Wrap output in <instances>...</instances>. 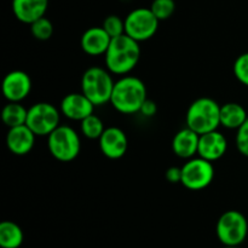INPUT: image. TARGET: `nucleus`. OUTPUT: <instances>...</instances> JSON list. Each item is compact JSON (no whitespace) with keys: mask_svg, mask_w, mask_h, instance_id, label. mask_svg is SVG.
<instances>
[{"mask_svg":"<svg viewBox=\"0 0 248 248\" xmlns=\"http://www.w3.org/2000/svg\"><path fill=\"white\" fill-rule=\"evenodd\" d=\"M140 58V46L138 41L126 34L113 38L104 55L106 67L111 74L127 75L138 64Z\"/></svg>","mask_w":248,"mask_h":248,"instance_id":"nucleus-1","label":"nucleus"},{"mask_svg":"<svg viewBox=\"0 0 248 248\" xmlns=\"http://www.w3.org/2000/svg\"><path fill=\"white\" fill-rule=\"evenodd\" d=\"M147 87L137 77L124 75L116 80L111 93L110 104L116 111L125 115L140 113L147 101Z\"/></svg>","mask_w":248,"mask_h":248,"instance_id":"nucleus-2","label":"nucleus"},{"mask_svg":"<svg viewBox=\"0 0 248 248\" xmlns=\"http://www.w3.org/2000/svg\"><path fill=\"white\" fill-rule=\"evenodd\" d=\"M186 124L199 135L216 131L220 126V106L210 97L195 99L186 110Z\"/></svg>","mask_w":248,"mask_h":248,"instance_id":"nucleus-3","label":"nucleus"},{"mask_svg":"<svg viewBox=\"0 0 248 248\" xmlns=\"http://www.w3.org/2000/svg\"><path fill=\"white\" fill-rule=\"evenodd\" d=\"M115 81L108 69L91 67L81 77V92L96 107L110 103Z\"/></svg>","mask_w":248,"mask_h":248,"instance_id":"nucleus-4","label":"nucleus"},{"mask_svg":"<svg viewBox=\"0 0 248 248\" xmlns=\"http://www.w3.org/2000/svg\"><path fill=\"white\" fill-rule=\"evenodd\" d=\"M47 148L56 160L61 162H70L79 155L81 142L74 128L67 125H60L47 136Z\"/></svg>","mask_w":248,"mask_h":248,"instance_id":"nucleus-5","label":"nucleus"},{"mask_svg":"<svg viewBox=\"0 0 248 248\" xmlns=\"http://www.w3.org/2000/svg\"><path fill=\"white\" fill-rule=\"evenodd\" d=\"M216 234L223 246H240L248 235L247 218L240 211H227L218 219Z\"/></svg>","mask_w":248,"mask_h":248,"instance_id":"nucleus-6","label":"nucleus"},{"mask_svg":"<svg viewBox=\"0 0 248 248\" xmlns=\"http://www.w3.org/2000/svg\"><path fill=\"white\" fill-rule=\"evenodd\" d=\"M61 110L47 102H39L28 109L26 125L36 137H47L60 126Z\"/></svg>","mask_w":248,"mask_h":248,"instance_id":"nucleus-7","label":"nucleus"},{"mask_svg":"<svg viewBox=\"0 0 248 248\" xmlns=\"http://www.w3.org/2000/svg\"><path fill=\"white\" fill-rule=\"evenodd\" d=\"M215 178V167L202 157H191L182 166V182L184 188L193 191L206 189Z\"/></svg>","mask_w":248,"mask_h":248,"instance_id":"nucleus-8","label":"nucleus"},{"mask_svg":"<svg viewBox=\"0 0 248 248\" xmlns=\"http://www.w3.org/2000/svg\"><path fill=\"white\" fill-rule=\"evenodd\" d=\"M160 21L153 11L145 7L132 10L125 18V34L136 41H145L156 34Z\"/></svg>","mask_w":248,"mask_h":248,"instance_id":"nucleus-9","label":"nucleus"},{"mask_svg":"<svg viewBox=\"0 0 248 248\" xmlns=\"http://www.w3.org/2000/svg\"><path fill=\"white\" fill-rule=\"evenodd\" d=\"M1 91L9 102H22L31 91V79L23 70H12L2 79Z\"/></svg>","mask_w":248,"mask_h":248,"instance_id":"nucleus-10","label":"nucleus"},{"mask_svg":"<svg viewBox=\"0 0 248 248\" xmlns=\"http://www.w3.org/2000/svg\"><path fill=\"white\" fill-rule=\"evenodd\" d=\"M102 154L110 160L121 159L128 148V140L121 128L111 126L107 127L98 140Z\"/></svg>","mask_w":248,"mask_h":248,"instance_id":"nucleus-11","label":"nucleus"},{"mask_svg":"<svg viewBox=\"0 0 248 248\" xmlns=\"http://www.w3.org/2000/svg\"><path fill=\"white\" fill-rule=\"evenodd\" d=\"M94 104L82 92H73L64 96L61 101V114L73 121H82L93 114Z\"/></svg>","mask_w":248,"mask_h":248,"instance_id":"nucleus-12","label":"nucleus"},{"mask_svg":"<svg viewBox=\"0 0 248 248\" xmlns=\"http://www.w3.org/2000/svg\"><path fill=\"white\" fill-rule=\"evenodd\" d=\"M228 149V140L223 133L219 131H212V132L200 135L199 140L198 156L207 160V161L215 162L224 156Z\"/></svg>","mask_w":248,"mask_h":248,"instance_id":"nucleus-13","label":"nucleus"},{"mask_svg":"<svg viewBox=\"0 0 248 248\" xmlns=\"http://www.w3.org/2000/svg\"><path fill=\"white\" fill-rule=\"evenodd\" d=\"M36 135L27 125L9 128L6 135V147L17 156L29 154L35 144Z\"/></svg>","mask_w":248,"mask_h":248,"instance_id":"nucleus-14","label":"nucleus"},{"mask_svg":"<svg viewBox=\"0 0 248 248\" xmlns=\"http://www.w3.org/2000/svg\"><path fill=\"white\" fill-rule=\"evenodd\" d=\"M111 39L113 38L104 31L103 27H91L81 35L80 46L86 55L96 57L106 55Z\"/></svg>","mask_w":248,"mask_h":248,"instance_id":"nucleus-15","label":"nucleus"},{"mask_svg":"<svg viewBox=\"0 0 248 248\" xmlns=\"http://www.w3.org/2000/svg\"><path fill=\"white\" fill-rule=\"evenodd\" d=\"M48 0H12V12L19 22L31 24L45 16Z\"/></svg>","mask_w":248,"mask_h":248,"instance_id":"nucleus-16","label":"nucleus"},{"mask_svg":"<svg viewBox=\"0 0 248 248\" xmlns=\"http://www.w3.org/2000/svg\"><path fill=\"white\" fill-rule=\"evenodd\" d=\"M200 135L191 128L186 127L179 130L172 140V150L174 155L184 160H189L198 155Z\"/></svg>","mask_w":248,"mask_h":248,"instance_id":"nucleus-17","label":"nucleus"},{"mask_svg":"<svg viewBox=\"0 0 248 248\" xmlns=\"http://www.w3.org/2000/svg\"><path fill=\"white\" fill-rule=\"evenodd\" d=\"M247 119L246 109L236 102H229L220 106V125L228 130L237 131Z\"/></svg>","mask_w":248,"mask_h":248,"instance_id":"nucleus-18","label":"nucleus"},{"mask_svg":"<svg viewBox=\"0 0 248 248\" xmlns=\"http://www.w3.org/2000/svg\"><path fill=\"white\" fill-rule=\"evenodd\" d=\"M24 235L21 227L11 220L0 223V247L19 248L23 244Z\"/></svg>","mask_w":248,"mask_h":248,"instance_id":"nucleus-19","label":"nucleus"},{"mask_svg":"<svg viewBox=\"0 0 248 248\" xmlns=\"http://www.w3.org/2000/svg\"><path fill=\"white\" fill-rule=\"evenodd\" d=\"M27 115H28V109L24 108L21 102H9L1 111L2 123L9 128L26 125Z\"/></svg>","mask_w":248,"mask_h":248,"instance_id":"nucleus-20","label":"nucleus"},{"mask_svg":"<svg viewBox=\"0 0 248 248\" xmlns=\"http://www.w3.org/2000/svg\"><path fill=\"white\" fill-rule=\"evenodd\" d=\"M104 130L106 127H104L103 121L94 114H91L86 119L80 121V131L89 140H99Z\"/></svg>","mask_w":248,"mask_h":248,"instance_id":"nucleus-21","label":"nucleus"},{"mask_svg":"<svg viewBox=\"0 0 248 248\" xmlns=\"http://www.w3.org/2000/svg\"><path fill=\"white\" fill-rule=\"evenodd\" d=\"M29 26H31V35H33L36 40L46 41L48 40L53 34L52 22L48 18H46L45 16L34 21L33 23L29 24Z\"/></svg>","mask_w":248,"mask_h":248,"instance_id":"nucleus-22","label":"nucleus"},{"mask_svg":"<svg viewBox=\"0 0 248 248\" xmlns=\"http://www.w3.org/2000/svg\"><path fill=\"white\" fill-rule=\"evenodd\" d=\"M150 10L159 21H165L174 14L176 2H174V0H153Z\"/></svg>","mask_w":248,"mask_h":248,"instance_id":"nucleus-23","label":"nucleus"},{"mask_svg":"<svg viewBox=\"0 0 248 248\" xmlns=\"http://www.w3.org/2000/svg\"><path fill=\"white\" fill-rule=\"evenodd\" d=\"M102 27L111 38H116V36L125 34V19H121L116 15H110V16L106 17Z\"/></svg>","mask_w":248,"mask_h":248,"instance_id":"nucleus-24","label":"nucleus"},{"mask_svg":"<svg viewBox=\"0 0 248 248\" xmlns=\"http://www.w3.org/2000/svg\"><path fill=\"white\" fill-rule=\"evenodd\" d=\"M232 72H234L237 81L244 86L248 87V52L241 53L235 60L234 65H232Z\"/></svg>","mask_w":248,"mask_h":248,"instance_id":"nucleus-25","label":"nucleus"},{"mask_svg":"<svg viewBox=\"0 0 248 248\" xmlns=\"http://www.w3.org/2000/svg\"><path fill=\"white\" fill-rule=\"evenodd\" d=\"M235 143H236V148L240 154L248 157V119L245 121L244 125L237 130Z\"/></svg>","mask_w":248,"mask_h":248,"instance_id":"nucleus-26","label":"nucleus"},{"mask_svg":"<svg viewBox=\"0 0 248 248\" xmlns=\"http://www.w3.org/2000/svg\"><path fill=\"white\" fill-rule=\"evenodd\" d=\"M166 179L170 183H181L182 182V167L172 166L166 171Z\"/></svg>","mask_w":248,"mask_h":248,"instance_id":"nucleus-27","label":"nucleus"},{"mask_svg":"<svg viewBox=\"0 0 248 248\" xmlns=\"http://www.w3.org/2000/svg\"><path fill=\"white\" fill-rule=\"evenodd\" d=\"M156 104L152 99H147L144 102V104L142 106V108H140V113H142V115H144L145 118H152V116H154L156 114Z\"/></svg>","mask_w":248,"mask_h":248,"instance_id":"nucleus-28","label":"nucleus"},{"mask_svg":"<svg viewBox=\"0 0 248 248\" xmlns=\"http://www.w3.org/2000/svg\"><path fill=\"white\" fill-rule=\"evenodd\" d=\"M223 248H241L240 246H223Z\"/></svg>","mask_w":248,"mask_h":248,"instance_id":"nucleus-29","label":"nucleus"}]
</instances>
